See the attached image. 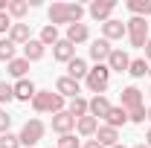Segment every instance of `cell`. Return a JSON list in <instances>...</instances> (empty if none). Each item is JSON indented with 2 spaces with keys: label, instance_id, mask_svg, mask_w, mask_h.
Listing matches in <instances>:
<instances>
[{
  "label": "cell",
  "instance_id": "cell-1",
  "mask_svg": "<svg viewBox=\"0 0 151 148\" xmlns=\"http://www.w3.org/2000/svg\"><path fill=\"white\" fill-rule=\"evenodd\" d=\"M47 15H50V23H52V26H58V23L73 26V23H81L84 6H78V3H52Z\"/></svg>",
  "mask_w": 151,
  "mask_h": 148
},
{
  "label": "cell",
  "instance_id": "cell-2",
  "mask_svg": "<svg viewBox=\"0 0 151 148\" xmlns=\"http://www.w3.org/2000/svg\"><path fill=\"white\" fill-rule=\"evenodd\" d=\"M32 108H35L38 113H61L64 111V96H58V93L52 90H38L35 99H32Z\"/></svg>",
  "mask_w": 151,
  "mask_h": 148
},
{
  "label": "cell",
  "instance_id": "cell-3",
  "mask_svg": "<svg viewBox=\"0 0 151 148\" xmlns=\"http://www.w3.org/2000/svg\"><path fill=\"white\" fill-rule=\"evenodd\" d=\"M84 84L90 87V93L105 96L108 84H111V70H108V64H96V67H90V73H87V78H84Z\"/></svg>",
  "mask_w": 151,
  "mask_h": 148
},
{
  "label": "cell",
  "instance_id": "cell-4",
  "mask_svg": "<svg viewBox=\"0 0 151 148\" xmlns=\"http://www.w3.org/2000/svg\"><path fill=\"white\" fill-rule=\"evenodd\" d=\"M44 131H47V125L41 122V119H29L23 128H20V134H18V139H20V145L23 148H32V145H38L41 139H44Z\"/></svg>",
  "mask_w": 151,
  "mask_h": 148
},
{
  "label": "cell",
  "instance_id": "cell-5",
  "mask_svg": "<svg viewBox=\"0 0 151 148\" xmlns=\"http://www.w3.org/2000/svg\"><path fill=\"white\" fill-rule=\"evenodd\" d=\"M125 29H128V41H131V47H137V50H142L145 47V41H148V23H145V18H134L125 23Z\"/></svg>",
  "mask_w": 151,
  "mask_h": 148
},
{
  "label": "cell",
  "instance_id": "cell-6",
  "mask_svg": "<svg viewBox=\"0 0 151 148\" xmlns=\"http://www.w3.org/2000/svg\"><path fill=\"white\" fill-rule=\"evenodd\" d=\"M105 64H108L111 73H128V67H131V55H128L125 50H116V47H113Z\"/></svg>",
  "mask_w": 151,
  "mask_h": 148
},
{
  "label": "cell",
  "instance_id": "cell-7",
  "mask_svg": "<svg viewBox=\"0 0 151 148\" xmlns=\"http://www.w3.org/2000/svg\"><path fill=\"white\" fill-rule=\"evenodd\" d=\"M113 9H116V3H113V0H93L87 12H90V18H93V20H99V23H105V20H111Z\"/></svg>",
  "mask_w": 151,
  "mask_h": 148
},
{
  "label": "cell",
  "instance_id": "cell-8",
  "mask_svg": "<svg viewBox=\"0 0 151 148\" xmlns=\"http://www.w3.org/2000/svg\"><path fill=\"white\" fill-rule=\"evenodd\" d=\"M125 35H128V29H125V23H122V20L111 18V20H105V23H102V38H105V41H122Z\"/></svg>",
  "mask_w": 151,
  "mask_h": 148
},
{
  "label": "cell",
  "instance_id": "cell-9",
  "mask_svg": "<svg viewBox=\"0 0 151 148\" xmlns=\"http://www.w3.org/2000/svg\"><path fill=\"white\" fill-rule=\"evenodd\" d=\"M55 93L58 96H64V99H76L78 93H81V81H76L70 75H61L55 81Z\"/></svg>",
  "mask_w": 151,
  "mask_h": 148
},
{
  "label": "cell",
  "instance_id": "cell-10",
  "mask_svg": "<svg viewBox=\"0 0 151 148\" xmlns=\"http://www.w3.org/2000/svg\"><path fill=\"white\" fill-rule=\"evenodd\" d=\"M9 41H12V44H15V47H26V44H29V41H32V32H29V23H12V29H9Z\"/></svg>",
  "mask_w": 151,
  "mask_h": 148
},
{
  "label": "cell",
  "instance_id": "cell-11",
  "mask_svg": "<svg viewBox=\"0 0 151 148\" xmlns=\"http://www.w3.org/2000/svg\"><path fill=\"white\" fill-rule=\"evenodd\" d=\"M111 108H113V105L108 102V96H93V99L87 102V113H90L93 119H105Z\"/></svg>",
  "mask_w": 151,
  "mask_h": 148
},
{
  "label": "cell",
  "instance_id": "cell-12",
  "mask_svg": "<svg viewBox=\"0 0 151 148\" xmlns=\"http://www.w3.org/2000/svg\"><path fill=\"white\" fill-rule=\"evenodd\" d=\"M52 58H55V61H61V64H70V61L76 58V47L67 41V38H61L55 47H52Z\"/></svg>",
  "mask_w": 151,
  "mask_h": 148
},
{
  "label": "cell",
  "instance_id": "cell-13",
  "mask_svg": "<svg viewBox=\"0 0 151 148\" xmlns=\"http://www.w3.org/2000/svg\"><path fill=\"white\" fill-rule=\"evenodd\" d=\"M93 139H99L102 148H113V145H119V131L111 128V125H99V131H96Z\"/></svg>",
  "mask_w": 151,
  "mask_h": 148
},
{
  "label": "cell",
  "instance_id": "cell-14",
  "mask_svg": "<svg viewBox=\"0 0 151 148\" xmlns=\"http://www.w3.org/2000/svg\"><path fill=\"white\" fill-rule=\"evenodd\" d=\"M111 41H105V38H99V41H93L90 44V58H93L96 64H105L108 61V55H111Z\"/></svg>",
  "mask_w": 151,
  "mask_h": 148
},
{
  "label": "cell",
  "instance_id": "cell-15",
  "mask_svg": "<svg viewBox=\"0 0 151 148\" xmlns=\"http://www.w3.org/2000/svg\"><path fill=\"white\" fill-rule=\"evenodd\" d=\"M122 108L125 111H134V108H142V90L139 87H125L122 90Z\"/></svg>",
  "mask_w": 151,
  "mask_h": 148
},
{
  "label": "cell",
  "instance_id": "cell-16",
  "mask_svg": "<svg viewBox=\"0 0 151 148\" xmlns=\"http://www.w3.org/2000/svg\"><path fill=\"white\" fill-rule=\"evenodd\" d=\"M12 87H15V99H18V102H32L35 93H38V87L29 81V78H20L18 84H12Z\"/></svg>",
  "mask_w": 151,
  "mask_h": 148
},
{
  "label": "cell",
  "instance_id": "cell-17",
  "mask_svg": "<svg viewBox=\"0 0 151 148\" xmlns=\"http://www.w3.org/2000/svg\"><path fill=\"white\" fill-rule=\"evenodd\" d=\"M73 128H76V119H73L67 111H61V113H55V116H52V131H55V134H61V137H64V134H70Z\"/></svg>",
  "mask_w": 151,
  "mask_h": 148
},
{
  "label": "cell",
  "instance_id": "cell-18",
  "mask_svg": "<svg viewBox=\"0 0 151 148\" xmlns=\"http://www.w3.org/2000/svg\"><path fill=\"white\" fill-rule=\"evenodd\" d=\"M87 73H90L87 61H84V58H78V55L67 64V75H70V78H76V81H84V78H87Z\"/></svg>",
  "mask_w": 151,
  "mask_h": 148
},
{
  "label": "cell",
  "instance_id": "cell-19",
  "mask_svg": "<svg viewBox=\"0 0 151 148\" xmlns=\"http://www.w3.org/2000/svg\"><path fill=\"white\" fill-rule=\"evenodd\" d=\"M90 38V29H87V23H73V26H67V41L70 44H84Z\"/></svg>",
  "mask_w": 151,
  "mask_h": 148
},
{
  "label": "cell",
  "instance_id": "cell-20",
  "mask_svg": "<svg viewBox=\"0 0 151 148\" xmlns=\"http://www.w3.org/2000/svg\"><path fill=\"white\" fill-rule=\"evenodd\" d=\"M76 131H78L81 137H96V131H99V119H93V116L87 113V116L76 119Z\"/></svg>",
  "mask_w": 151,
  "mask_h": 148
},
{
  "label": "cell",
  "instance_id": "cell-21",
  "mask_svg": "<svg viewBox=\"0 0 151 148\" xmlns=\"http://www.w3.org/2000/svg\"><path fill=\"white\" fill-rule=\"evenodd\" d=\"M128 122V111L119 105V108H111L108 111V116H105V125H111V128H116L119 131V125H125Z\"/></svg>",
  "mask_w": 151,
  "mask_h": 148
},
{
  "label": "cell",
  "instance_id": "cell-22",
  "mask_svg": "<svg viewBox=\"0 0 151 148\" xmlns=\"http://www.w3.org/2000/svg\"><path fill=\"white\" fill-rule=\"evenodd\" d=\"M44 52H47V47H44L41 41H35V38L23 47V58H26V61H41V58H44Z\"/></svg>",
  "mask_w": 151,
  "mask_h": 148
},
{
  "label": "cell",
  "instance_id": "cell-23",
  "mask_svg": "<svg viewBox=\"0 0 151 148\" xmlns=\"http://www.w3.org/2000/svg\"><path fill=\"white\" fill-rule=\"evenodd\" d=\"M128 12L134 18H148L151 15V0H128Z\"/></svg>",
  "mask_w": 151,
  "mask_h": 148
},
{
  "label": "cell",
  "instance_id": "cell-24",
  "mask_svg": "<svg viewBox=\"0 0 151 148\" xmlns=\"http://www.w3.org/2000/svg\"><path fill=\"white\" fill-rule=\"evenodd\" d=\"M67 113H70L73 119L87 116V99H84V96H76V99H70V108H67Z\"/></svg>",
  "mask_w": 151,
  "mask_h": 148
},
{
  "label": "cell",
  "instance_id": "cell-25",
  "mask_svg": "<svg viewBox=\"0 0 151 148\" xmlns=\"http://www.w3.org/2000/svg\"><path fill=\"white\" fill-rule=\"evenodd\" d=\"M38 41H41L44 47H55L58 41H61V38H58V26H52V23H47V26L41 29V38H38Z\"/></svg>",
  "mask_w": 151,
  "mask_h": 148
},
{
  "label": "cell",
  "instance_id": "cell-26",
  "mask_svg": "<svg viewBox=\"0 0 151 148\" xmlns=\"http://www.w3.org/2000/svg\"><path fill=\"white\" fill-rule=\"evenodd\" d=\"M26 70H29V61L26 58H15V61H9V75L12 78H26Z\"/></svg>",
  "mask_w": 151,
  "mask_h": 148
},
{
  "label": "cell",
  "instance_id": "cell-27",
  "mask_svg": "<svg viewBox=\"0 0 151 148\" xmlns=\"http://www.w3.org/2000/svg\"><path fill=\"white\" fill-rule=\"evenodd\" d=\"M145 73H148V61H145V58H131L128 75H134V78H142Z\"/></svg>",
  "mask_w": 151,
  "mask_h": 148
},
{
  "label": "cell",
  "instance_id": "cell-28",
  "mask_svg": "<svg viewBox=\"0 0 151 148\" xmlns=\"http://www.w3.org/2000/svg\"><path fill=\"white\" fill-rule=\"evenodd\" d=\"M15 50H18V47H15L9 38H0V61H6V64L15 61Z\"/></svg>",
  "mask_w": 151,
  "mask_h": 148
},
{
  "label": "cell",
  "instance_id": "cell-29",
  "mask_svg": "<svg viewBox=\"0 0 151 148\" xmlns=\"http://www.w3.org/2000/svg\"><path fill=\"white\" fill-rule=\"evenodd\" d=\"M26 12H29L26 0H9V18H23Z\"/></svg>",
  "mask_w": 151,
  "mask_h": 148
},
{
  "label": "cell",
  "instance_id": "cell-30",
  "mask_svg": "<svg viewBox=\"0 0 151 148\" xmlns=\"http://www.w3.org/2000/svg\"><path fill=\"white\" fill-rule=\"evenodd\" d=\"M0 102H3V105L15 102V87H12L9 81H0Z\"/></svg>",
  "mask_w": 151,
  "mask_h": 148
},
{
  "label": "cell",
  "instance_id": "cell-31",
  "mask_svg": "<svg viewBox=\"0 0 151 148\" xmlns=\"http://www.w3.org/2000/svg\"><path fill=\"white\" fill-rule=\"evenodd\" d=\"M0 148H20V139H18V134H3L0 137Z\"/></svg>",
  "mask_w": 151,
  "mask_h": 148
},
{
  "label": "cell",
  "instance_id": "cell-32",
  "mask_svg": "<svg viewBox=\"0 0 151 148\" xmlns=\"http://www.w3.org/2000/svg\"><path fill=\"white\" fill-rule=\"evenodd\" d=\"M145 119H148L145 105H142V108H134V111H128V122H145Z\"/></svg>",
  "mask_w": 151,
  "mask_h": 148
},
{
  "label": "cell",
  "instance_id": "cell-33",
  "mask_svg": "<svg viewBox=\"0 0 151 148\" xmlns=\"http://www.w3.org/2000/svg\"><path fill=\"white\" fill-rule=\"evenodd\" d=\"M9 128H12V116H9V111H0V137L9 134Z\"/></svg>",
  "mask_w": 151,
  "mask_h": 148
},
{
  "label": "cell",
  "instance_id": "cell-34",
  "mask_svg": "<svg viewBox=\"0 0 151 148\" xmlns=\"http://www.w3.org/2000/svg\"><path fill=\"white\" fill-rule=\"evenodd\" d=\"M58 148H78V139H76L73 134H64V137L58 139Z\"/></svg>",
  "mask_w": 151,
  "mask_h": 148
},
{
  "label": "cell",
  "instance_id": "cell-35",
  "mask_svg": "<svg viewBox=\"0 0 151 148\" xmlns=\"http://www.w3.org/2000/svg\"><path fill=\"white\" fill-rule=\"evenodd\" d=\"M9 29H12V18H9V12H3V15H0V32L9 35Z\"/></svg>",
  "mask_w": 151,
  "mask_h": 148
},
{
  "label": "cell",
  "instance_id": "cell-36",
  "mask_svg": "<svg viewBox=\"0 0 151 148\" xmlns=\"http://www.w3.org/2000/svg\"><path fill=\"white\" fill-rule=\"evenodd\" d=\"M142 50H145V58H148V64H151V38L145 41V47H142Z\"/></svg>",
  "mask_w": 151,
  "mask_h": 148
},
{
  "label": "cell",
  "instance_id": "cell-37",
  "mask_svg": "<svg viewBox=\"0 0 151 148\" xmlns=\"http://www.w3.org/2000/svg\"><path fill=\"white\" fill-rule=\"evenodd\" d=\"M84 148H102V145H99V139H87V142H84Z\"/></svg>",
  "mask_w": 151,
  "mask_h": 148
},
{
  "label": "cell",
  "instance_id": "cell-38",
  "mask_svg": "<svg viewBox=\"0 0 151 148\" xmlns=\"http://www.w3.org/2000/svg\"><path fill=\"white\" fill-rule=\"evenodd\" d=\"M145 145L151 148V128H148V137H145Z\"/></svg>",
  "mask_w": 151,
  "mask_h": 148
},
{
  "label": "cell",
  "instance_id": "cell-39",
  "mask_svg": "<svg viewBox=\"0 0 151 148\" xmlns=\"http://www.w3.org/2000/svg\"><path fill=\"white\" fill-rule=\"evenodd\" d=\"M134 148H148V145H145V142H139V145H134Z\"/></svg>",
  "mask_w": 151,
  "mask_h": 148
},
{
  "label": "cell",
  "instance_id": "cell-40",
  "mask_svg": "<svg viewBox=\"0 0 151 148\" xmlns=\"http://www.w3.org/2000/svg\"><path fill=\"white\" fill-rule=\"evenodd\" d=\"M148 122H151V108H148Z\"/></svg>",
  "mask_w": 151,
  "mask_h": 148
},
{
  "label": "cell",
  "instance_id": "cell-41",
  "mask_svg": "<svg viewBox=\"0 0 151 148\" xmlns=\"http://www.w3.org/2000/svg\"><path fill=\"white\" fill-rule=\"evenodd\" d=\"M113 148H125V145H113Z\"/></svg>",
  "mask_w": 151,
  "mask_h": 148
},
{
  "label": "cell",
  "instance_id": "cell-42",
  "mask_svg": "<svg viewBox=\"0 0 151 148\" xmlns=\"http://www.w3.org/2000/svg\"><path fill=\"white\" fill-rule=\"evenodd\" d=\"M148 75H151V64H148Z\"/></svg>",
  "mask_w": 151,
  "mask_h": 148
},
{
  "label": "cell",
  "instance_id": "cell-43",
  "mask_svg": "<svg viewBox=\"0 0 151 148\" xmlns=\"http://www.w3.org/2000/svg\"><path fill=\"white\" fill-rule=\"evenodd\" d=\"M148 96H151V90H148Z\"/></svg>",
  "mask_w": 151,
  "mask_h": 148
}]
</instances>
